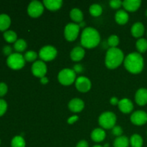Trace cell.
Returning <instances> with one entry per match:
<instances>
[{
    "instance_id": "6da1fadb",
    "label": "cell",
    "mask_w": 147,
    "mask_h": 147,
    "mask_svg": "<svg viewBox=\"0 0 147 147\" xmlns=\"http://www.w3.org/2000/svg\"><path fill=\"white\" fill-rule=\"evenodd\" d=\"M124 67L133 74H138L143 70L144 63L142 55L139 53H132L128 55L124 59Z\"/></svg>"
},
{
    "instance_id": "7a4b0ae2",
    "label": "cell",
    "mask_w": 147,
    "mask_h": 147,
    "mask_svg": "<svg viewBox=\"0 0 147 147\" xmlns=\"http://www.w3.org/2000/svg\"><path fill=\"white\" fill-rule=\"evenodd\" d=\"M100 36L97 30L93 27H86L83 30L80 37L82 46L88 49L94 48L98 45Z\"/></svg>"
},
{
    "instance_id": "3957f363",
    "label": "cell",
    "mask_w": 147,
    "mask_h": 147,
    "mask_svg": "<svg viewBox=\"0 0 147 147\" xmlns=\"http://www.w3.org/2000/svg\"><path fill=\"white\" fill-rule=\"evenodd\" d=\"M124 61V55L121 50L117 47H111L106 55L105 63L109 69H116Z\"/></svg>"
},
{
    "instance_id": "277c9868",
    "label": "cell",
    "mask_w": 147,
    "mask_h": 147,
    "mask_svg": "<svg viewBox=\"0 0 147 147\" xmlns=\"http://www.w3.org/2000/svg\"><path fill=\"white\" fill-rule=\"evenodd\" d=\"M99 125L106 129H113L116 126V116L114 113L106 111L101 113L98 119Z\"/></svg>"
},
{
    "instance_id": "5b68a950",
    "label": "cell",
    "mask_w": 147,
    "mask_h": 147,
    "mask_svg": "<svg viewBox=\"0 0 147 147\" xmlns=\"http://www.w3.org/2000/svg\"><path fill=\"white\" fill-rule=\"evenodd\" d=\"M57 78L63 86H70L76 80V73L72 69L65 68L59 73Z\"/></svg>"
},
{
    "instance_id": "8992f818",
    "label": "cell",
    "mask_w": 147,
    "mask_h": 147,
    "mask_svg": "<svg viewBox=\"0 0 147 147\" xmlns=\"http://www.w3.org/2000/svg\"><path fill=\"white\" fill-rule=\"evenodd\" d=\"M7 63L10 68L13 70H20L25 65V60L24 56L20 53H12L7 57Z\"/></svg>"
},
{
    "instance_id": "52a82bcc",
    "label": "cell",
    "mask_w": 147,
    "mask_h": 147,
    "mask_svg": "<svg viewBox=\"0 0 147 147\" xmlns=\"http://www.w3.org/2000/svg\"><path fill=\"white\" fill-rule=\"evenodd\" d=\"M57 55V49L52 45L44 46L39 52V56L43 61H51L55 58Z\"/></svg>"
},
{
    "instance_id": "ba28073f",
    "label": "cell",
    "mask_w": 147,
    "mask_h": 147,
    "mask_svg": "<svg viewBox=\"0 0 147 147\" xmlns=\"http://www.w3.org/2000/svg\"><path fill=\"white\" fill-rule=\"evenodd\" d=\"M80 32V27L76 23H68L65 27L64 34L66 40L73 42L77 39Z\"/></svg>"
},
{
    "instance_id": "9c48e42d",
    "label": "cell",
    "mask_w": 147,
    "mask_h": 147,
    "mask_svg": "<svg viewBox=\"0 0 147 147\" xmlns=\"http://www.w3.org/2000/svg\"><path fill=\"white\" fill-rule=\"evenodd\" d=\"M44 11V4L39 1H31L27 7L28 14L32 17H38L41 15Z\"/></svg>"
},
{
    "instance_id": "30bf717a",
    "label": "cell",
    "mask_w": 147,
    "mask_h": 147,
    "mask_svg": "<svg viewBox=\"0 0 147 147\" xmlns=\"http://www.w3.org/2000/svg\"><path fill=\"white\" fill-rule=\"evenodd\" d=\"M32 73L34 76L37 78L45 77L47 73V68L45 63L42 60L35 61L32 65Z\"/></svg>"
},
{
    "instance_id": "8fae6325",
    "label": "cell",
    "mask_w": 147,
    "mask_h": 147,
    "mask_svg": "<svg viewBox=\"0 0 147 147\" xmlns=\"http://www.w3.org/2000/svg\"><path fill=\"white\" fill-rule=\"evenodd\" d=\"M91 82L88 78L80 76L76 80V87L81 93H86L91 88Z\"/></svg>"
},
{
    "instance_id": "7c38bea8",
    "label": "cell",
    "mask_w": 147,
    "mask_h": 147,
    "mask_svg": "<svg viewBox=\"0 0 147 147\" xmlns=\"http://www.w3.org/2000/svg\"><path fill=\"white\" fill-rule=\"evenodd\" d=\"M131 121L136 126H142L147 122V113L143 111H136L131 116Z\"/></svg>"
},
{
    "instance_id": "4fadbf2b",
    "label": "cell",
    "mask_w": 147,
    "mask_h": 147,
    "mask_svg": "<svg viewBox=\"0 0 147 147\" xmlns=\"http://www.w3.org/2000/svg\"><path fill=\"white\" fill-rule=\"evenodd\" d=\"M85 107V103L83 100L80 98H73L69 102L68 108L73 113H79L82 111Z\"/></svg>"
},
{
    "instance_id": "5bb4252c",
    "label": "cell",
    "mask_w": 147,
    "mask_h": 147,
    "mask_svg": "<svg viewBox=\"0 0 147 147\" xmlns=\"http://www.w3.org/2000/svg\"><path fill=\"white\" fill-rule=\"evenodd\" d=\"M118 106L119 110L123 113H130L134 109L133 103L129 98H123L119 100Z\"/></svg>"
},
{
    "instance_id": "9a60e30c",
    "label": "cell",
    "mask_w": 147,
    "mask_h": 147,
    "mask_svg": "<svg viewBox=\"0 0 147 147\" xmlns=\"http://www.w3.org/2000/svg\"><path fill=\"white\" fill-rule=\"evenodd\" d=\"M135 100L139 106H145L147 103V89H139L135 94Z\"/></svg>"
},
{
    "instance_id": "2e32d148",
    "label": "cell",
    "mask_w": 147,
    "mask_h": 147,
    "mask_svg": "<svg viewBox=\"0 0 147 147\" xmlns=\"http://www.w3.org/2000/svg\"><path fill=\"white\" fill-rule=\"evenodd\" d=\"M142 1L140 0H125L123 1V7L126 11L133 12L140 7Z\"/></svg>"
},
{
    "instance_id": "e0dca14e",
    "label": "cell",
    "mask_w": 147,
    "mask_h": 147,
    "mask_svg": "<svg viewBox=\"0 0 147 147\" xmlns=\"http://www.w3.org/2000/svg\"><path fill=\"white\" fill-rule=\"evenodd\" d=\"M85 50L82 47L78 46L74 47L70 52V57L72 60L75 62H78L81 60L85 56Z\"/></svg>"
},
{
    "instance_id": "ac0fdd59",
    "label": "cell",
    "mask_w": 147,
    "mask_h": 147,
    "mask_svg": "<svg viewBox=\"0 0 147 147\" xmlns=\"http://www.w3.org/2000/svg\"><path fill=\"white\" fill-rule=\"evenodd\" d=\"M62 0H44L43 4L47 9L51 11H56L61 8L63 5Z\"/></svg>"
},
{
    "instance_id": "d6986e66",
    "label": "cell",
    "mask_w": 147,
    "mask_h": 147,
    "mask_svg": "<svg viewBox=\"0 0 147 147\" xmlns=\"http://www.w3.org/2000/svg\"><path fill=\"white\" fill-rule=\"evenodd\" d=\"M144 26L140 22L134 23L131 29V34L134 37H141L144 33Z\"/></svg>"
},
{
    "instance_id": "ffe728a7",
    "label": "cell",
    "mask_w": 147,
    "mask_h": 147,
    "mask_svg": "<svg viewBox=\"0 0 147 147\" xmlns=\"http://www.w3.org/2000/svg\"><path fill=\"white\" fill-rule=\"evenodd\" d=\"M106 132L104 130L100 128H97V129H94L93 131L91 132L90 134V137H91L92 140L95 142H101L106 138Z\"/></svg>"
},
{
    "instance_id": "44dd1931",
    "label": "cell",
    "mask_w": 147,
    "mask_h": 147,
    "mask_svg": "<svg viewBox=\"0 0 147 147\" xmlns=\"http://www.w3.org/2000/svg\"><path fill=\"white\" fill-rule=\"evenodd\" d=\"M115 20L119 24H126L129 21V14L125 10H119L115 14Z\"/></svg>"
},
{
    "instance_id": "7402d4cb",
    "label": "cell",
    "mask_w": 147,
    "mask_h": 147,
    "mask_svg": "<svg viewBox=\"0 0 147 147\" xmlns=\"http://www.w3.org/2000/svg\"><path fill=\"white\" fill-rule=\"evenodd\" d=\"M70 18L76 22L80 23L83 22V14L80 9L78 8H74L71 9L70 12Z\"/></svg>"
},
{
    "instance_id": "603a6c76",
    "label": "cell",
    "mask_w": 147,
    "mask_h": 147,
    "mask_svg": "<svg viewBox=\"0 0 147 147\" xmlns=\"http://www.w3.org/2000/svg\"><path fill=\"white\" fill-rule=\"evenodd\" d=\"M11 24V20L7 14H0V30L5 31L9 27Z\"/></svg>"
},
{
    "instance_id": "cb8c5ba5",
    "label": "cell",
    "mask_w": 147,
    "mask_h": 147,
    "mask_svg": "<svg viewBox=\"0 0 147 147\" xmlns=\"http://www.w3.org/2000/svg\"><path fill=\"white\" fill-rule=\"evenodd\" d=\"M130 141L127 136H121L116 138L113 142L114 147H129Z\"/></svg>"
},
{
    "instance_id": "d4e9b609",
    "label": "cell",
    "mask_w": 147,
    "mask_h": 147,
    "mask_svg": "<svg viewBox=\"0 0 147 147\" xmlns=\"http://www.w3.org/2000/svg\"><path fill=\"white\" fill-rule=\"evenodd\" d=\"M129 141H130V144L131 145V147H142L143 146V139L139 134L132 135Z\"/></svg>"
},
{
    "instance_id": "484cf974",
    "label": "cell",
    "mask_w": 147,
    "mask_h": 147,
    "mask_svg": "<svg viewBox=\"0 0 147 147\" xmlns=\"http://www.w3.org/2000/svg\"><path fill=\"white\" fill-rule=\"evenodd\" d=\"M89 11H90V14L93 17H98L101 15L103 12V8L100 4H93L89 8Z\"/></svg>"
},
{
    "instance_id": "4316f807",
    "label": "cell",
    "mask_w": 147,
    "mask_h": 147,
    "mask_svg": "<svg viewBox=\"0 0 147 147\" xmlns=\"http://www.w3.org/2000/svg\"><path fill=\"white\" fill-rule=\"evenodd\" d=\"M25 141L22 136H16L11 142V147H25Z\"/></svg>"
},
{
    "instance_id": "83f0119b",
    "label": "cell",
    "mask_w": 147,
    "mask_h": 147,
    "mask_svg": "<svg viewBox=\"0 0 147 147\" xmlns=\"http://www.w3.org/2000/svg\"><path fill=\"white\" fill-rule=\"evenodd\" d=\"M136 47L140 53H144L147 50V40L144 38H140L136 42Z\"/></svg>"
},
{
    "instance_id": "f1b7e54d",
    "label": "cell",
    "mask_w": 147,
    "mask_h": 147,
    "mask_svg": "<svg viewBox=\"0 0 147 147\" xmlns=\"http://www.w3.org/2000/svg\"><path fill=\"white\" fill-rule=\"evenodd\" d=\"M4 38L5 39L7 42H15L17 40V35L16 32H14L12 30H8L4 33Z\"/></svg>"
},
{
    "instance_id": "f546056e",
    "label": "cell",
    "mask_w": 147,
    "mask_h": 147,
    "mask_svg": "<svg viewBox=\"0 0 147 147\" xmlns=\"http://www.w3.org/2000/svg\"><path fill=\"white\" fill-rule=\"evenodd\" d=\"M14 48L16 51L19 52V53L24 51L25 49L27 48V42H26L25 40H23V39L17 40V41L14 42Z\"/></svg>"
},
{
    "instance_id": "4dcf8cb0",
    "label": "cell",
    "mask_w": 147,
    "mask_h": 147,
    "mask_svg": "<svg viewBox=\"0 0 147 147\" xmlns=\"http://www.w3.org/2000/svg\"><path fill=\"white\" fill-rule=\"evenodd\" d=\"M108 44L111 47H116L119 44V38L116 34H112L108 39Z\"/></svg>"
},
{
    "instance_id": "1f68e13d",
    "label": "cell",
    "mask_w": 147,
    "mask_h": 147,
    "mask_svg": "<svg viewBox=\"0 0 147 147\" xmlns=\"http://www.w3.org/2000/svg\"><path fill=\"white\" fill-rule=\"evenodd\" d=\"M24 60L28 62H33L37 59V53L33 50H29L24 54Z\"/></svg>"
},
{
    "instance_id": "d6a6232c",
    "label": "cell",
    "mask_w": 147,
    "mask_h": 147,
    "mask_svg": "<svg viewBox=\"0 0 147 147\" xmlns=\"http://www.w3.org/2000/svg\"><path fill=\"white\" fill-rule=\"evenodd\" d=\"M7 103L3 99H0V116H3L7 111Z\"/></svg>"
},
{
    "instance_id": "836d02e7",
    "label": "cell",
    "mask_w": 147,
    "mask_h": 147,
    "mask_svg": "<svg viewBox=\"0 0 147 147\" xmlns=\"http://www.w3.org/2000/svg\"><path fill=\"white\" fill-rule=\"evenodd\" d=\"M109 4L113 9H119L123 6V1L121 0H111L109 1Z\"/></svg>"
},
{
    "instance_id": "e575fe53",
    "label": "cell",
    "mask_w": 147,
    "mask_h": 147,
    "mask_svg": "<svg viewBox=\"0 0 147 147\" xmlns=\"http://www.w3.org/2000/svg\"><path fill=\"white\" fill-rule=\"evenodd\" d=\"M112 134L119 137V136H121L122 134H123V129L120 126H115L112 129Z\"/></svg>"
},
{
    "instance_id": "d590c367",
    "label": "cell",
    "mask_w": 147,
    "mask_h": 147,
    "mask_svg": "<svg viewBox=\"0 0 147 147\" xmlns=\"http://www.w3.org/2000/svg\"><path fill=\"white\" fill-rule=\"evenodd\" d=\"M8 88L4 83H0V96H4L7 93Z\"/></svg>"
},
{
    "instance_id": "8d00e7d4",
    "label": "cell",
    "mask_w": 147,
    "mask_h": 147,
    "mask_svg": "<svg viewBox=\"0 0 147 147\" xmlns=\"http://www.w3.org/2000/svg\"><path fill=\"white\" fill-rule=\"evenodd\" d=\"M73 70H74L76 73H81L83 71V67L82 65L76 64L73 67Z\"/></svg>"
},
{
    "instance_id": "74e56055",
    "label": "cell",
    "mask_w": 147,
    "mask_h": 147,
    "mask_svg": "<svg viewBox=\"0 0 147 147\" xmlns=\"http://www.w3.org/2000/svg\"><path fill=\"white\" fill-rule=\"evenodd\" d=\"M11 51H12V49H11V47L9 45H6L5 47H4V48H3V53H4V54L6 55L9 56L10 55L12 54V53H11Z\"/></svg>"
},
{
    "instance_id": "f35d334b",
    "label": "cell",
    "mask_w": 147,
    "mask_h": 147,
    "mask_svg": "<svg viewBox=\"0 0 147 147\" xmlns=\"http://www.w3.org/2000/svg\"><path fill=\"white\" fill-rule=\"evenodd\" d=\"M79 117L78 116H71V117L69 118L68 119H67V123H69V124H73V123H76V121H77L78 120Z\"/></svg>"
},
{
    "instance_id": "ab89813d",
    "label": "cell",
    "mask_w": 147,
    "mask_h": 147,
    "mask_svg": "<svg viewBox=\"0 0 147 147\" xmlns=\"http://www.w3.org/2000/svg\"><path fill=\"white\" fill-rule=\"evenodd\" d=\"M88 143L86 140H81L77 144L76 147H88Z\"/></svg>"
},
{
    "instance_id": "60d3db41",
    "label": "cell",
    "mask_w": 147,
    "mask_h": 147,
    "mask_svg": "<svg viewBox=\"0 0 147 147\" xmlns=\"http://www.w3.org/2000/svg\"><path fill=\"white\" fill-rule=\"evenodd\" d=\"M110 103H111V104L113 105V106H116V105L119 104V100L118 99V98L112 97L110 99Z\"/></svg>"
},
{
    "instance_id": "b9f144b4",
    "label": "cell",
    "mask_w": 147,
    "mask_h": 147,
    "mask_svg": "<svg viewBox=\"0 0 147 147\" xmlns=\"http://www.w3.org/2000/svg\"><path fill=\"white\" fill-rule=\"evenodd\" d=\"M48 82H49V80H48V78L46 77V76H45V77H42L40 78V83H41L42 84L45 85V84H47Z\"/></svg>"
},
{
    "instance_id": "7bdbcfd3",
    "label": "cell",
    "mask_w": 147,
    "mask_h": 147,
    "mask_svg": "<svg viewBox=\"0 0 147 147\" xmlns=\"http://www.w3.org/2000/svg\"><path fill=\"white\" fill-rule=\"evenodd\" d=\"M78 25H79V27H80V28H81V27L83 28V27H84L85 26H86V22L83 21V22H81L80 23H79Z\"/></svg>"
},
{
    "instance_id": "ee69618b",
    "label": "cell",
    "mask_w": 147,
    "mask_h": 147,
    "mask_svg": "<svg viewBox=\"0 0 147 147\" xmlns=\"http://www.w3.org/2000/svg\"><path fill=\"white\" fill-rule=\"evenodd\" d=\"M103 147H109V144H106L103 146Z\"/></svg>"
},
{
    "instance_id": "f6af8a7d",
    "label": "cell",
    "mask_w": 147,
    "mask_h": 147,
    "mask_svg": "<svg viewBox=\"0 0 147 147\" xmlns=\"http://www.w3.org/2000/svg\"><path fill=\"white\" fill-rule=\"evenodd\" d=\"M93 147H103V146H100V145H96V146H94Z\"/></svg>"
},
{
    "instance_id": "bcb514c9",
    "label": "cell",
    "mask_w": 147,
    "mask_h": 147,
    "mask_svg": "<svg viewBox=\"0 0 147 147\" xmlns=\"http://www.w3.org/2000/svg\"><path fill=\"white\" fill-rule=\"evenodd\" d=\"M145 14H146V16L147 17V9H146V13H145Z\"/></svg>"
},
{
    "instance_id": "7dc6e473",
    "label": "cell",
    "mask_w": 147,
    "mask_h": 147,
    "mask_svg": "<svg viewBox=\"0 0 147 147\" xmlns=\"http://www.w3.org/2000/svg\"><path fill=\"white\" fill-rule=\"evenodd\" d=\"M0 143H1V141H0Z\"/></svg>"
}]
</instances>
